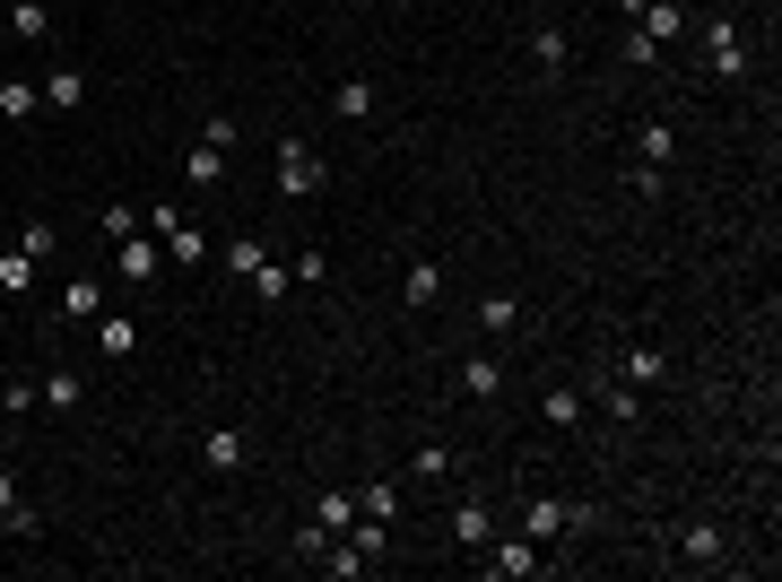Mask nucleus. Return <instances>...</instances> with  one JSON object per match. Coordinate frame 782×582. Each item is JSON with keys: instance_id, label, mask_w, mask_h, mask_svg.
Wrapping results in <instances>:
<instances>
[{"instance_id": "nucleus-1", "label": "nucleus", "mask_w": 782, "mask_h": 582, "mask_svg": "<svg viewBox=\"0 0 782 582\" xmlns=\"http://www.w3.org/2000/svg\"><path fill=\"white\" fill-rule=\"evenodd\" d=\"M279 183H287L296 201H314V192H322V157H314L305 139H279Z\"/></svg>"}, {"instance_id": "nucleus-2", "label": "nucleus", "mask_w": 782, "mask_h": 582, "mask_svg": "<svg viewBox=\"0 0 782 582\" xmlns=\"http://www.w3.org/2000/svg\"><path fill=\"white\" fill-rule=\"evenodd\" d=\"M704 53H713V79H739V70H748V44H739V26H730V18H713V26H704Z\"/></svg>"}, {"instance_id": "nucleus-3", "label": "nucleus", "mask_w": 782, "mask_h": 582, "mask_svg": "<svg viewBox=\"0 0 782 582\" xmlns=\"http://www.w3.org/2000/svg\"><path fill=\"white\" fill-rule=\"evenodd\" d=\"M487 566H496V574H505V582H522V574H540L548 557H540V539L522 530V539H496V557H487Z\"/></svg>"}, {"instance_id": "nucleus-4", "label": "nucleus", "mask_w": 782, "mask_h": 582, "mask_svg": "<svg viewBox=\"0 0 782 582\" xmlns=\"http://www.w3.org/2000/svg\"><path fill=\"white\" fill-rule=\"evenodd\" d=\"M157 261H166V252H157L148 235H122V243H113V278H157Z\"/></svg>"}, {"instance_id": "nucleus-5", "label": "nucleus", "mask_w": 782, "mask_h": 582, "mask_svg": "<svg viewBox=\"0 0 782 582\" xmlns=\"http://www.w3.org/2000/svg\"><path fill=\"white\" fill-rule=\"evenodd\" d=\"M574 522H582V513H574V504H548V495H540V504H531V513H522V530H531V539H540V548H548V539H565V530H574Z\"/></svg>"}, {"instance_id": "nucleus-6", "label": "nucleus", "mask_w": 782, "mask_h": 582, "mask_svg": "<svg viewBox=\"0 0 782 582\" xmlns=\"http://www.w3.org/2000/svg\"><path fill=\"white\" fill-rule=\"evenodd\" d=\"M461 391H469V400H496V391H505V365H496V356H469V365H461Z\"/></svg>"}, {"instance_id": "nucleus-7", "label": "nucleus", "mask_w": 782, "mask_h": 582, "mask_svg": "<svg viewBox=\"0 0 782 582\" xmlns=\"http://www.w3.org/2000/svg\"><path fill=\"white\" fill-rule=\"evenodd\" d=\"M209 469H218V478L243 469V426H209Z\"/></svg>"}, {"instance_id": "nucleus-8", "label": "nucleus", "mask_w": 782, "mask_h": 582, "mask_svg": "<svg viewBox=\"0 0 782 582\" xmlns=\"http://www.w3.org/2000/svg\"><path fill=\"white\" fill-rule=\"evenodd\" d=\"M635 157H644V166H670V157H678V130H670V122H644V130H635Z\"/></svg>"}, {"instance_id": "nucleus-9", "label": "nucleus", "mask_w": 782, "mask_h": 582, "mask_svg": "<svg viewBox=\"0 0 782 582\" xmlns=\"http://www.w3.org/2000/svg\"><path fill=\"white\" fill-rule=\"evenodd\" d=\"M131 340H139L131 313H97V349H105V356H131Z\"/></svg>"}, {"instance_id": "nucleus-10", "label": "nucleus", "mask_w": 782, "mask_h": 582, "mask_svg": "<svg viewBox=\"0 0 782 582\" xmlns=\"http://www.w3.org/2000/svg\"><path fill=\"white\" fill-rule=\"evenodd\" d=\"M400 296H409V305H418V313H427V305H435V296H444V270H435V261H418V270H409V278H400Z\"/></svg>"}, {"instance_id": "nucleus-11", "label": "nucleus", "mask_w": 782, "mask_h": 582, "mask_svg": "<svg viewBox=\"0 0 782 582\" xmlns=\"http://www.w3.org/2000/svg\"><path fill=\"white\" fill-rule=\"evenodd\" d=\"M61 313H70V322H97V313H105V287H97V278H70Z\"/></svg>"}, {"instance_id": "nucleus-12", "label": "nucleus", "mask_w": 782, "mask_h": 582, "mask_svg": "<svg viewBox=\"0 0 782 582\" xmlns=\"http://www.w3.org/2000/svg\"><path fill=\"white\" fill-rule=\"evenodd\" d=\"M478 331H487V340L522 331V305H513V296H487V305H478Z\"/></svg>"}, {"instance_id": "nucleus-13", "label": "nucleus", "mask_w": 782, "mask_h": 582, "mask_svg": "<svg viewBox=\"0 0 782 582\" xmlns=\"http://www.w3.org/2000/svg\"><path fill=\"white\" fill-rule=\"evenodd\" d=\"M183 174H192V183H218V174H226V148L209 139V130H201V148L183 157Z\"/></svg>"}, {"instance_id": "nucleus-14", "label": "nucleus", "mask_w": 782, "mask_h": 582, "mask_svg": "<svg viewBox=\"0 0 782 582\" xmlns=\"http://www.w3.org/2000/svg\"><path fill=\"white\" fill-rule=\"evenodd\" d=\"M678 26H687V9H678V0H644V35H653V44H670Z\"/></svg>"}, {"instance_id": "nucleus-15", "label": "nucleus", "mask_w": 782, "mask_h": 582, "mask_svg": "<svg viewBox=\"0 0 782 582\" xmlns=\"http://www.w3.org/2000/svg\"><path fill=\"white\" fill-rule=\"evenodd\" d=\"M331 105H339V122H365V114H374V79H339Z\"/></svg>"}, {"instance_id": "nucleus-16", "label": "nucleus", "mask_w": 782, "mask_h": 582, "mask_svg": "<svg viewBox=\"0 0 782 582\" xmlns=\"http://www.w3.org/2000/svg\"><path fill=\"white\" fill-rule=\"evenodd\" d=\"M314 522H322V530H348V522H356V495H348V487H331V495H322V504H314Z\"/></svg>"}, {"instance_id": "nucleus-17", "label": "nucleus", "mask_w": 782, "mask_h": 582, "mask_svg": "<svg viewBox=\"0 0 782 582\" xmlns=\"http://www.w3.org/2000/svg\"><path fill=\"white\" fill-rule=\"evenodd\" d=\"M9 26H18L26 44H44V35H53V9H44V0H18V9H9Z\"/></svg>"}, {"instance_id": "nucleus-18", "label": "nucleus", "mask_w": 782, "mask_h": 582, "mask_svg": "<svg viewBox=\"0 0 782 582\" xmlns=\"http://www.w3.org/2000/svg\"><path fill=\"white\" fill-rule=\"evenodd\" d=\"M44 96H53L61 114H70V105H88V70H53V79H44Z\"/></svg>"}, {"instance_id": "nucleus-19", "label": "nucleus", "mask_w": 782, "mask_h": 582, "mask_svg": "<svg viewBox=\"0 0 782 582\" xmlns=\"http://www.w3.org/2000/svg\"><path fill=\"white\" fill-rule=\"evenodd\" d=\"M243 278H252V296H270V305H279V296H287V287H296V278H279V261H270V252H261V261H252V270H243Z\"/></svg>"}, {"instance_id": "nucleus-20", "label": "nucleus", "mask_w": 782, "mask_h": 582, "mask_svg": "<svg viewBox=\"0 0 782 582\" xmlns=\"http://www.w3.org/2000/svg\"><path fill=\"white\" fill-rule=\"evenodd\" d=\"M0 287L26 296V287H35V261H26V252H0Z\"/></svg>"}, {"instance_id": "nucleus-21", "label": "nucleus", "mask_w": 782, "mask_h": 582, "mask_svg": "<svg viewBox=\"0 0 782 582\" xmlns=\"http://www.w3.org/2000/svg\"><path fill=\"white\" fill-rule=\"evenodd\" d=\"M452 530H461V548H487V504H461Z\"/></svg>"}, {"instance_id": "nucleus-22", "label": "nucleus", "mask_w": 782, "mask_h": 582, "mask_svg": "<svg viewBox=\"0 0 782 582\" xmlns=\"http://www.w3.org/2000/svg\"><path fill=\"white\" fill-rule=\"evenodd\" d=\"M0 114L26 122V114H35V88H26V79H0Z\"/></svg>"}, {"instance_id": "nucleus-23", "label": "nucleus", "mask_w": 782, "mask_h": 582, "mask_svg": "<svg viewBox=\"0 0 782 582\" xmlns=\"http://www.w3.org/2000/svg\"><path fill=\"white\" fill-rule=\"evenodd\" d=\"M617 383H661V349H626V374Z\"/></svg>"}, {"instance_id": "nucleus-24", "label": "nucleus", "mask_w": 782, "mask_h": 582, "mask_svg": "<svg viewBox=\"0 0 782 582\" xmlns=\"http://www.w3.org/2000/svg\"><path fill=\"white\" fill-rule=\"evenodd\" d=\"M35 391H44V400H53V409H79V374H44V383H35Z\"/></svg>"}, {"instance_id": "nucleus-25", "label": "nucleus", "mask_w": 782, "mask_h": 582, "mask_svg": "<svg viewBox=\"0 0 782 582\" xmlns=\"http://www.w3.org/2000/svg\"><path fill=\"white\" fill-rule=\"evenodd\" d=\"M687 557H695V566H713V557H722V530H713V522H695V530H687Z\"/></svg>"}, {"instance_id": "nucleus-26", "label": "nucleus", "mask_w": 782, "mask_h": 582, "mask_svg": "<svg viewBox=\"0 0 782 582\" xmlns=\"http://www.w3.org/2000/svg\"><path fill=\"white\" fill-rule=\"evenodd\" d=\"M531 53H540V70H565V35H557V26H540V35H531Z\"/></svg>"}, {"instance_id": "nucleus-27", "label": "nucleus", "mask_w": 782, "mask_h": 582, "mask_svg": "<svg viewBox=\"0 0 782 582\" xmlns=\"http://www.w3.org/2000/svg\"><path fill=\"white\" fill-rule=\"evenodd\" d=\"M18 252H26V261H44V252H53V227H44V218H26V235H18Z\"/></svg>"}, {"instance_id": "nucleus-28", "label": "nucleus", "mask_w": 782, "mask_h": 582, "mask_svg": "<svg viewBox=\"0 0 782 582\" xmlns=\"http://www.w3.org/2000/svg\"><path fill=\"white\" fill-rule=\"evenodd\" d=\"M548 418L557 426H582V391H548Z\"/></svg>"}, {"instance_id": "nucleus-29", "label": "nucleus", "mask_w": 782, "mask_h": 582, "mask_svg": "<svg viewBox=\"0 0 782 582\" xmlns=\"http://www.w3.org/2000/svg\"><path fill=\"white\" fill-rule=\"evenodd\" d=\"M418 478H452V453H444V444H418Z\"/></svg>"}, {"instance_id": "nucleus-30", "label": "nucleus", "mask_w": 782, "mask_h": 582, "mask_svg": "<svg viewBox=\"0 0 782 582\" xmlns=\"http://www.w3.org/2000/svg\"><path fill=\"white\" fill-rule=\"evenodd\" d=\"M18 513H26V504H18V478L0 469V522H18Z\"/></svg>"}]
</instances>
